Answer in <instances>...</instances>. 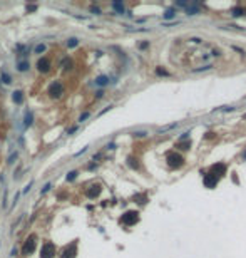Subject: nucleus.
<instances>
[{
    "instance_id": "1",
    "label": "nucleus",
    "mask_w": 246,
    "mask_h": 258,
    "mask_svg": "<svg viewBox=\"0 0 246 258\" xmlns=\"http://www.w3.org/2000/svg\"><path fill=\"white\" fill-rule=\"evenodd\" d=\"M64 94V86H62L60 80H55V82H52L50 86H49V96L50 97H60V96Z\"/></svg>"
},
{
    "instance_id": "2",
    "label": "nucleus",
    "mask_w": 246,
    "mask_h": 258,
    "mask_svg": "<svg viewBox=\"0 0 246 258\" xmlns=\"http://www.w3.org/2000/svg\"><path fill=\"white\" fill-rule=\"evenodd\" d=\"M55 255V245L52 241L42 245V250H40V258H54Z\"/></svg>"
},
{
    "instance_id": "3",
    "label": "nucleus",
    "mask_w": 246,
    "mask_h": 258,
    "mask_svg": "<svg viewBox=\"0 0 246 258\" xmlns=\"http://www.w3.org/2000/svg\"><path fill=\"white\" fill-rule=\"evenodd\" d=\"M139 220V214L136 213V211H127V213L122 214V218H121V221L124 223V225H134V223H138Z\"/></svg>"
},
{
    "instance_id": "4",
    "label": "nucleus",
    "mask_w": 246,
    "mask_h": 258,
    "mask_svg": "<svg viewBox=\"0 0 246 258\" xmlns=\"http://www.w3.org/2000/svg\"><path fill=\"white\" fill-rule=\"evenodd\" d=\"M76 255H77V241H72L70 245H67L62 251V258H76Z\"/></svg>"
},
{
    "instance_id": "5",
    "label": "nucleus",
    "mask_w": 246,
    "mask_h": 258,
    "mask_svg": "<svg viewBox=\"0 0 246 258\" xmlns=\"http://www.w3.org/2000/svg\"><path fill=\"white\" fill-rule=\"evenodd\" d=\"M34 250H35V236H30V238H27L25 243H24V248H22V253L24 255H30L34 253Z\"/></svg>"
},
{
    "instance_id": "6",
    "label": "nucleus",
    "mask_w": 246,
    "mask_h": 258,
    "mask_svg": "<svg viewBox=\"0 0 246 258\" xmlns=\"http://www.w3.org/2000/svg\"><path fill=\"white\" fill-rule=\"evenodd\" d=\"M37 69L40 70V72H49L50 70V60H49L47 57H42L37 60Z\"/></svg>"
},
{
    "instance_id": "7",
    "label": "nucleus",
    "mask_w": 246,
    "mask_h": 258,
    "mask_svg": "<svg viewBox=\"0 0 246 258\" xmlns=\"http://www.w3.org/2000/svg\"><path fill=\"white\" fill-rule=\"evenodd\" d=\"M167 163H169L173 168H177V166H181L183 164V158L179 156V154H176V153H171L169 156H167Z\"/></svg>"
},
{
    "instance_id": "8",
    "label": "nucleus",
    "mask_w": 246,
    "mask_h": 258,
    "mask_svg": "<svg viewBox=\"0 0 246 258\" xmlns=\"http://www.w3.org/2000/svg\"><path fill=\"white\" fill-rule=\"evenodd\" d=\"M86 194L91 198V200H94L95 196H99V194H101V186H99V185H92L91 188L86 191Z\"/></svg>"
},
{
    "instance_id": "9",
    "label": "nucleus",
    "mask_w": 246,
    "mask_h": 258,
    "mask_svg": "<svg viewBox=\"0 0 246 258\" xmlns=\"http://www.w3.org/2000/svg\"><path fill=\"white\" fill-rule=\"evenodd\" d=\"M12 99H14L15 104H22V102H24V92H22V91H15L14 96H12Z\"/></svg>"
},
{
    "instance_id": "10",
    "label": "nucleus",
    "mask_w": 246,
    "mask_h": 258,
    "mask_svg": "<svg viewBox=\"0 0 246 258\" xmlns=\"http://www.w3.org/2000/svg\"><path fill=\"white\" fill-rule=\"evenodd\" d=\"M29 67H30L29 60H18V64H17V69L20 70V72H25V70H29Z\"/></svg>"
},
{
    "instance_id": "11",
    "label": "nucleus",
    "mask_w": 246,
    "mask_h": 258,
    "mask_svg": "<svg viewBox=\"0 0 246 258\" xmlns=\"http://www.w3.org/2000/svg\"><path fill=\"white\" fill-rule=\"evenodd\" d=\"M32 122H34V114L30 113V111H27L25 116H24V124H25V126H30Z\"/></svg>"
},
{
    "instance_id": "12",
    "label": "nucleus",
    "mask_w": 246,
    "mask_h": 258,
    "mask_svg": "<svg viewBox=\"0 0 246 258\" xmlns=\"http://www.w3.org/2000/svg\"><path fill=\"white\" fill-rule=\"evenodd\" d=\"M95 84H97V86H107V84H109V77H105V76L97 77V79H95Z\"/></svg>"
},
{
    "instance_id": "13",
    "label": "nucleus",
    "mask_w": 246,
    "mask_h": 258,
    "mask_svg": "<svg viewBox=\"0 0 246 258\" xmlns=\"http://www.w3.org/2000/svg\"><path fill=\"white\" fill-rule=\"evenodd\" d=\"M45 51H47V45L45 44H39V45H35V49H34L35 54H42V52H45Z\"/></svg>"
},
{
    "instance_id": "14",
    "label": "nucleus",
    "mask_w": 246,
    "mask_h": 258,
    "mask_svg": "<svg viewBox=\"0 0 246 258\" xmlns=\"http://www.w3.org/2000/svg\"><path fill=\"white\" fill-rule=\"evenodd\" d=\"M2 80H4V84H10V82H12L10 74H7L5 70H2Z\"/></svg>"
},
{
    "instance_id": "15",
    "label": "nucleus",
    "mask_w": 246,
    "mask_h": 258,
    "mask_svg": "<svg viewBox=\"0 0 246 258\" xmlns=\"http://www.w3.org/2000/svg\"><path fill=\"white\" fill-rule=\"evenodd\" d=\"M60 66H62V69H70V67H72V60H70V59H64Z\"/></svg>"
},
{
    "instance_id": "16",
    "label": "nucleus",
    "mask_w": 246,
    "mask_h": 258,
    "mask_svg": "<svg viewBox=\"0 0 246 258\" xmlns=\"http://www.w3.org/2000/svg\"><path fill=\"white\" fill-rule=\"evenodd\" d=\"M112 8H114V10H117L119 14H122V12H124V5L119 4V2H114V4H112Z\"/></svg>"
},
{
    "instance_id": "17",
    "label": "nucleus",
    "mask_w": 246,
    "mask_h": 258,
    "mask_svg": "<svg viewBox=\"0 0 246 258\" xmlns=\"http://www.w3.org/2000/svg\"><path fill=\"white\" fill-rule=\"evenodd\" d=\"M77 44H79V40H77L76 37H72V39H69V40H67V45H69V47H76Z\"/></svg>"
},
{
    "instance_id": "18",
    "label": "nucleus",
    "mask_w": 246,
    "mask_h": 258,
    "mask_svg": "<svg viewBox=\"0 0 246 258\" xmlns=\"http://www.w3.org/2000/svg\"><path fill=\"white\" fill-rule=\"evenodd\" d=\"M136 161H138V159H134V158H129V159H127V164H129V166H132V168H139V164L136 163Z\"/></svg>"
},
{
    "instance_id": "19",
    "label": "nucleus",
    "mask_w": 246,
    "mask_h": 258,
    "mask_svg": "<svg viewBox=\"0 0 246 258\" xmlns=\"http://www.w3.org/2000/svg\"><path fill=\"white\" fill-rule=\"evenodd\" d=\"M76 178H77V171H72V173L67 175V181H74Z\"/></svg>"
},
{
    "instance_id": "20",
    "label": "nucleus",
    "mask_w": 246,
    "mask_h": 258,
    "mask_svg": "<svg viewBox=\"0 0 246 258\" xmlns=\"http://www.w3.org/2000/svg\"><path fill=\"white\" fill-rule=\"evenodd\" d=\"M174 15H176V14H174V10H167L166 14H164V17H166V18H173Z\"/></svg>"
},
{
    "instance_id": "21",
    "label": "nucleus",
    "mask_w": 246,
    "mask_h": 258,
    "mask_svg": "<svg viewBox=\"0 0 246 258\" xmlns=\"http://www.w3.org/2000/svg\"><path fill=\"white\" fill-rule=\"evenodd\" d=\"M89 116H91V114H89V113H84V114H80L79 121H80V122H82V121H86V119H87V117H89Z\"/></svg>"
},
{
    "instance_id": "22",
    "label": "nucleus",
    "mask_w": 246,
    "mask_h": 258,
    "mask_svg": "<svg viewBox=\"0 0 246 258\" xmlns=\"http://www.w3.org/2000/svg\"><path fill=\"white\" fill-rule=\"evenodd\" d=\"M14 159H17V153H15V154H12V156L8 158V164H12V163H14Z\"/></svg>"
},
{
    "instance_id": "23",
    "label": "nucleus",
    "mask_w": 246,
    "mask_h": 258,
    "mask_svg": "<svg viewBox=\"0 0 246 258\" xmlns=\"http://www.w3.org/2000/svg\"><path fill=\"white\" fill-rule=\"evenodd\" d=\"M91 12L92 14H101V10H99L97 7H91Z\"/></svg>"
},
{
    "instance_id": "24",
    "label": "nucleus",
    "mask_w": 246,
    "mask_h": 258,
    "mask_svg": "<svg viewBox=\"0 0 246 258\" xmlns=\"http://www.w3.org/2000/svg\"><path fill=\"white\" fill-rule=\"evenodd\" d=\"M241 12H243L241 8H238V10H233V15H236V17H238V15H243Z\"/></svg>"
},
{
    "instance_id": "25",
    "label": "nucleus",
    "mask_w": 246,
    "mask_h": 258,
    "mask_svg": "<svg viewBox=\"0 0 246 258\" xmlns=\"http://www.w3.org/2000/svg\"><path fill=\"white\" fill-rule=\"evenodd\" d=\"M35 5H27V10H30V12H32V10H35Z\"/></svg>"
},
{
    "instance_id": "26",
    "label": "nucleus",
    "mask_w": 246,
    "mask_h": 258,
    "mask_svg": "<svg viewBox=\"0 0 246 258\" xmlns=\"http://www.w3.org/2000/svg\"><path fill=\"white\" fill-rule=\"evenodd\" d=\"M49 188H50V185H45V188L42 189V193H47V191H49Z\"/></svg>"
},
{
    "instance_id": "27",
    "label": "nucleus",
    "mask_w": 246,
    "mask_h": 258,
    "mask_svg": "<svg viewBox=\"0 0 246 258\" xmlns=\"http://www.w3.org/2000/svg\"><path fill=\"white\" fill-rule=\"evenodd\" d=\"M74 131H77V127H76V126H74V127H70L69 131H67V134H69V132H74Z\"/></svg>"
}]
</instances>
